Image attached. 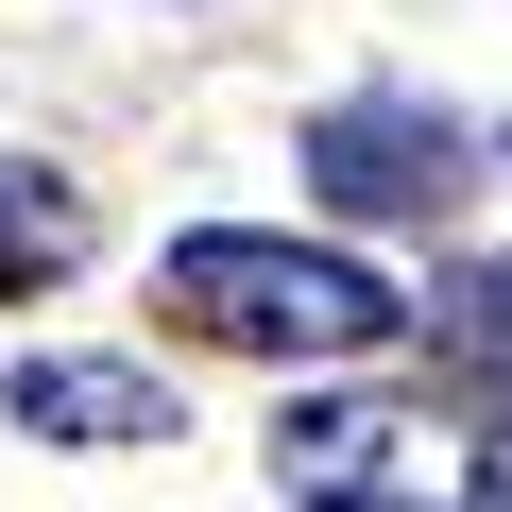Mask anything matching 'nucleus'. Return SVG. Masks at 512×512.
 <instances>
[{
    "mask_svg": "<svg viewBox=\"0 0 512 512\" xmlns=\"http://www.w3.org/2000/svg\"><path fill=\"white\" fill-rule=\"evenodd\" d=\"M308 188L342 222H444L461 205V137L444 120H393V103H342V120H308Z\"/></svg>",
    "mask_w": 512,
    "mask_h": 512,
    "instance_id": "obj_2",
    "label": "nucleus"
},
{
    "mask_svg": "<svg viewBox=\"0 0 512 512\" xmlns=\"http://www.w3.org/2000/svg\"><path fill=\"white\" fill-rule=\"evenodd\" d=\"M154 291H171V325H205L239 359H359V342L410 325V291L359 274L342 239H256V222H188Z\"/></svg>",
    "mask_w": 512,
    "mask_h": 512,
    "instance_id": "obj_1",
    "label": "nucleus"
},
{
    "mask_svg": "<svg viewBox=\"0 0 512 512\" xmlns=\"http://www.w3.org/2000/svg\"><path fill=\"white\" fill-rule=\"evenodd\" d=\"M461 512H512V410L478 427V495H461Z\"/></svg>",
    "mask_w": 512,
    "mask_h": 512,
    "instance_id": "obj_7",
    "label": "nucleus"
},
{
    "mask_svg": "<svg viewBox=\"0 0 512 512\" xmlns=\"http://www.w3.org/2000/svg\"><path fill=\"white\" fill-rule=\"evenodd\" d=\"M325 512H359V495H325Z\"/></svg>",
    "mask_w": 512,
    "mask_h": 512,
    "instance_id": "obj_8",
    "label": "nucleus"
},
{
    "mask_svg": "<svg viewBox=\"0 0 512 512\" xmlns=\"http://www.w3.org/2000/svg\"><path fill=\"white\" fill-rule=\"evenodd\" d=\"M0 410H18L35 444H154V427H171V393H154L137 359H35Z\"/></svg>",
    "mask_w": 512,
    "mask_h": 512,
    "instance_id": "obj_3",
    "label": "nucleus"
},
{
    "mask_svg": "<svg viewBox=\"0 0 512 512\" xmlns=\"http://www.w3.org/2000/svg\"><path fill=\"white\" fill-rule=\"evenodd\" d=\"M427 342H444L461 376H512V256H461L444 308H427Z\"/></svg>",
    "mask_w": 512,
    "mask_h": 512,
    "instance_id": "obj_6",
    "label": "nucleus"
},
{
    "mask_svg": "<svg viewBox=\"0 0 512 512\" xmlns=\"http://www.w3.org/2000/svg\"><path fill=\"white\" fill-rule=\"evenodd\" d=\"M69 256H86V205H69L52 171H18V154H0V291H52Z\"/></svg>",
    "mask_w": 512,
    "mask_h": 512,
    "instance_id": "obj_4",
    "label": "nucleus"
},
{
    "mask_svg": "<svg viewBox=\"0 0 512 512\" xmlns=\"http://www.w3.org/2000/svg\"><path fill=\"white\" fill-rule=\"evenodd\" d=\"M376 444H393V410H376V393H308V410L274 427V461H291V495H342V478H359Z\"/></svg>",
    "mask_w": 512,
    "mask_h": 512,
    "instance_id": "obj_5",
    "label": "nucleus"
}]
</instances>
